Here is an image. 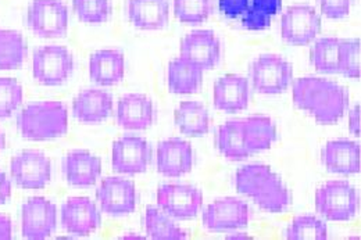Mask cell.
Wrapping results in <instances>:
<instances>
[{"label": "cell", "instance_id": "6da1fadb", "mask_svg": "<svg viewBox=\"0 0 361 240\" xmlns=\"http://www.w3.org/2000/svg\"><path fill=\"white\" fill-rule=\"evenodd\" d=\"M276 141V128L267 115H250L226 121L217 131V149L231 161H242L253 153L270 149Z\"/></svg>", "mask_w": 361, "mask_h": 240}, {"label": "cell", "instance_id": "7a4b0ae2", "mask_svg": "<svg viewBox=\"0 0 361 240\" xmlns=\"http://www.w3.org/2000/svg\"><path fill=\"white\" fill-rule=\"evenodd\" d=\"M296 108L313 115L318 124L338 122L349 107V94L342 85L318 77H303L292 88Z\"/></svg>", "mask_w": 361, "mask_h": 240}, {"label": "cell", "instance_id": "3957f363", "mask_svg": "<svg viewBox=\"0 0 361 240\" xmlns=\"http://www.w3.org/2000/svg\"><path fill=\"white\" fill-rule=\"evenodd\" d=\"M235 188L267 213H283L290 206L288 187L266 164L255 163L240 167L235 174Z\"/></svg>", "mask_w": 361, "mask_h": 240}, {"label": "cell", "instance_id": "277c9868", "mask_svg": "<svg viewBox=\"0 0 361 240\" xmlns=\"http://www.w3.org/2000/svg\"><path fill=\"white\" fill-rule=\"evenodd\" d=\"M17 130L27 141L61 138L68 131L67 107L56 100L30 103L17 114Z\"/></svg>", "mask_w": 361, "mask_h": 240}, {"label": "cell", "instance_id": "5b68a950", "mask_svg": "<svg viewBox=\"0 0 361 240\" xmlns=\"http://www.w3.org/2000/svg\"><path fill=\"white\" fill-rule=\"evenodd\" d=\"M316 208L328 221H350L359 211V194L348 181H328L316 191Z\"/></svg>", "mask_w": 361, "mask_h": 240}, {"label": "cell", "instance_id": "8992f818", "mask_svg": "<svg viewBox=\"0 0 361 240\" xmlns=\"http://www.w3.org/2000/svg\"><path fill=\"white\" fill-rule=\"evenodd\" d=\"M219 8L245 30L264 31L282 10V0H219Z\"/></svg>", "mask_w": 361, "mask_h": 240}, {"label": "cell", "instance_id": "52a82bcc", "mask_svg": "<svg viewBox=\"0 0 361 240\" xmlns=\"http://www.w3.org/2000/svg\"><path fill=\"white\" fill-rule=\"evenodd\" d=\"M252 87L262 95L286 92L293 81V68L278 54H262L250 65Z\"/></svg>", "mask_w": 361, "mask_h": 240}, {"label": "cell", "instance_id": "ba28073f", "mask_svg": "<svg viewBox=\"0 0 361 240\" xmlns=\"http://www.w3.org/2000/svg\"><path fill=\"white\" fill-rule=\"evenodd\" d=\"M74 71L73 53L64 46L47 45L34 51L32 75L45 87H59L70 80Z\"/></svg>", "mask_w": 361, "mask_h": 240}, {"label": "cell", "instance_id": "9c48e42d", "mask_svg": "<svg viewBox=\"0 0 361 240\" xmlns=\"http://www.w3.org/2000/svg\"><path fill=\"white\" fill-rule=\"evenodd\" d=\"M68 18V8L63 0H32L27 10L28 28L47 39L64 37Z\"/></svg>", "mask_w": 361, "mask_h": 240}, {"label": "cell", "instance_id": "30bf717a", "mask_svg": "<svg viewBox=\"0 0 361 240\" xmlns=\"http://www.w3.org/2000/svg\"><path fill=\"white\" fill-rule=\"evenodd\" d=\"M321 31V17L309 4H295L283 11L281 18V37L293 46L312 44Z\"/></svg>", "mask_w": 361, "mask_h": 240}, {"label": "cell", "instance_id": "8fae6325", "mask_svg": "<svg viewBox=\"0 0 361 240\" xmlns=\"http://www.w3.org/2000/svg\"><path fill=\"white\" fill-rule=\"evenodd\" d=\"M10 174L18 188L39 191L51 179V164L45 153L24 150L11 158Z\"/></svg>", "mask_w": 361, "mask_h": 240}, {"label": "cell", "instance_id": "7c38bea8", "mask_svg": "<svg viewBox=\"0 0 361 240\" xmlns=\"http://www.w3.org/2000/svg\"><path fill=\"white\" fill-rule=\"evenodd\" d=\"M202 221L203 227L212 232L239 231L249 225L250 208L236 197L219 198L204 208Z\"/></svg>", "mask_w": 361, "mask_h": 240}, {"label": "cell", "instance_id": "4fadbf2b", "mask_svg": "<svg viewBox=\"0 0 361 240\" xmlns=\"http://www.w3.org/2000/svg\"><path fill=\"white\" fill-rule=\"evenodd\" d=\"M157 206L176 220H192L202 210L203 193L186 184H163L157 191Z\"/></svg>", "mask_w": 361, "mask_h": 240}, {"label": "cell", "instance_id": "5bb4252c", "mask_svg": "<svg viewBox=\"0 0 361 240\" xmlns=\"http://www.w3.org/2000/svg\"><path fill=\"white\" fill-rule=\"evenodd\" d=\"M152 146L140 137H121L113 144L111 167L116 172L136 175L145 172L152 161Z\"/></svg>", "mask_w": 361, "mask_h": 240}, {"label": "cell", "instance_id": "9a60e30c", "mask_svg": "<svg viewBox=\"0 0 361 240\" xmlns=\"http://www.w3.org/2000/svg\"><path fill=\"white\" fill-rule=\"evenodd\" d=\"M57 227L56 204L45 197H31L21 207V232L25 239H47Z\"/></svg>", "mask_w": 361, "mask_h": 240}, {"label": "cell", "instance_id": "2e32d148", "mask_svg": "<svg viewBox=\"0 0 361 240\" xmlns=\"http://www.w3.org/2000/svg\"><path fill=\"white\" fill-rule=\"evenodd\" d=\"M96 198L103 213L113 217L128 215L136 208L135 184L121 177H107L97 188Z\"/></svg>", "mask_w": 361, "mask_h": 240}, {"label": "cell", "instance_id": "e0dca14e", "mask_svg": "<svg viewBox=\"0 0 361 240\" xmlns=\"http://www.w3.org/2000/svg\"><path fill=\"white\" fill-rule=\"evenodd\" d=\"M61 227L74 236H90L102 225V215L90 197H70L61 206Z\"/></svg>", "mask_w": 361, "mask_h": 240}, {"label": "cell", "instance_id": "ac0fdd59", "mask_svg": "<svg viewBox=\"0 0 361 240\" xmlns=\"http://www.w3.org/2000/svg\"><path fill=\"white\" fill-rule=\"evenodd\" d=\"M180 57L197 64L203 71L216 68L221 61V42L213 31L200 30L188 34L180 42Z\"/></svg>", "mask_w": 361, "mask_h": 240}, {"label": "cell", "instance_id": "d6986e66", "mask_svg": "<svg viewBox=\"0 0 361 240\" xmlns=\"http://www.w3.org/2000/svg\"><path fill=\"white\" fill-rule=\"evenodd\" d=\"M157 171L167 178H180L192 171V146L180 138H170L157 146Z\"/></svg>", "mask_w": 361, "mask_h": 240}, {"label": "cell", "instance_id": "ffe728a7", "mask_svg": "<svg viewBox=\"0 0 361 240\" xmlns=\"http://www.w3.org/2000/svg\"><path fill=\"white\" fill-rule=\"evenodd\" d=\"M61 172L70 185L90 188L102 174V161L87 150H73L63 158Z\"/></svg>", "mask_w": 361, "mask_h": 240}, {"label": "cell", "instance_id": "44dd1931", "mask_svg": "<svg viewBox=\"0 0 361 240\" xmlns=\"http://www.w3.org/2000/svg\"><path fill=\"white\" fill-rule=\"evenodd\" d=\"M117 124L127 131H143L154 122V107L150 97L128 94L121 97L116 111Z\"/></svg>", "mask_w": 361, "mask_h": 240}, {"label": "cell", "instance_id": "7402d4cb", "mask_svg": "<svg viewBox=\"0 0 361 240\" xmlns=\"http://www.w3.org/2000/svg\"><path fill=\"white\" fill-rule=\"evenodd\" d=\"M324 167L339 175H355L360 172V144L349 139L329 141L321 151Z\"/></svg>", "mask_w": 361, "mask_h": 240}, {"label": "cell", "instance_id": "603a6c76", "mask_svg": "<svg viewBox=\"0 0 361 240\" xmlns=\"http://www.w3.org/2000/svg\"><path fill=\"white\" fill-rule=\"evenodd\" d=\"M214 107L224 113H239L247 108L250 101V85L247 78L228 74L214 84Z\"/></svg>", "mask_w": 361, "mask_h": 240}, {"label": "cell", "instance_id": "cb8c5ba5", "mask_svg": "<svg viewBox=\"0 0 361 240\" xmlns=\"http://www.w3.org/2000/svg\"><path fill=\"white\" fill-rule=\"evenodd\" d=\"M126 58L120 50L103 49L90 58V80L100 87H114L124 80Z\"/></svg>", "mask_w": 361, "mask_h": 240}, {"label": "cell", "instance_id": "d4e9b609", "mask_svg": "<svg viewBox=\"0 0 361 240\" xmlns=\"http://www.w3.org/2000/svg\"><path fill=\"white\" fill-rule=\"evenodd\" d=\"M127 13L137 30L157 31L169 24L170 4L169 0H130Z\"/></svg>", "mask_w": 361, "mask_h": 240}, {"label": "cell", "instance_id": "484cf974", "mask_svg": "<svg viewBox=\"0 0 361 240\" xmlns=\"http://www.w3.org/2000/svg\"><path fill=\"white\" fill-rule=\"evenodd\" d=\"M113 96L102 89H85L73 101V114L82 124H99L110 117Z\"/></svg>", "mask_w": 361, "mask_h": 240}, {"label": "cell", "instance_id": "4316f807", "mask_svg": "<svg viewBox=\"0 0 361 240\" xmlns=\"http://www.w3.org/2000/svg\"><path fill=\"white\" fill-rule=\"evenodd\" d=\"M167 77L170 92L174 95L197 94L203 84V70L180 56L171 60Z\"/></svg>", "mask_w": 361, "mask_h": 240}, {"label": "cell", "instance_id": "83f0119b", "mask_svg": "<svg viewBox=\"0 0 361 240\" xmlns=\"http://www.w3.org/2000/svg\"><path fill=\"white\" fill-rule=\"evenodd\" d=\"M176 125L180 132L190 138H200L210 131L209 110L199 101H182L174 114Z\"/></svg>", "mask_w": 361, "mask_h": 240}, {"label": "cell", "instance_id": "f1b7e54d", "mask_svg": "<svg viewBox=\"0 0 361 240\" xmlns=\"http://www.w3.org/2000/svg\"><path fill=\"white\" fill-rule=\"evenodd\" d=\"M143 225L150 239L154 240H183L188 235L183 229L176 225V222L163 213L159 207L149 206L143 215Z\"/></svg>", "mask_w": 361, "mask_h": 240}, {"label": "cell", "instance_id": "f546056e", "mask_svg": "<svg viewBox=\"0 0 361 240\" xmlns=\"http://www.w3.org/2000/svg\"><path fill=\"white\" fill-rule=\"evenodd\" d=\"M28 56L25 38L11 30L0 28V70L20 68Z\"/></svg>", "mask_w": 361, "mask_h": 240}, {"label": "cell", "instance_id": "4dcf8cb0", "mask_svg": "<svg viewBox=\"0 0 361 240\" xmlns=\"http://www.w3.org/2000/svg\"><path fill=\"white\" fill-rule=\"evenodd\" d=\"M341 45L339 38H321L312 50V63L318 72L341 74Z\"/></svg>", "mask_w": 361, "mask_h": 240}, {"label": "cell", "instance_id": "1f68e13d", "mask_svg": "<svg viewBox=\"0 0 361 240\" xmlns=\"http://www.w3.org/2000/svg\"><path fill=\"white\" fill-rule=\"evenodd\" d=\"M285 238L289 240L328 239V227L314 215H298L286 229Z\"/></svg>", "mask_w": 361, "mask_h": 240}, {"label": "cell", "instance_id": "d6a6232c", "mask_svg": "<svg viewBox=\"0 0 361 240\" xmlns=\"http://www.w3.org/2000/svg\"><path fill=\"white\" fill-rule=\"evenodd\" d=\"M174 13L182 24H203L213 13L212 0H174Z\"/></svg>", "mask_w": 361, "mask_h": 240}, {"label": "cell", "instance_id": "836d02e7", "mask_svg": "<svg viewBox=\"0 0 361 240\" xmlns=\"http://www.w3.org/2000/svg\"><path fill=\"white\" fill-rule=\"evenodd\" d=\"M73 7L78 18L90 25L106 23L111 14L110 0H73Z\"/></svg>", "mask_w": 361, "mask_h": 240}, {"label": "cell", "instance_id": "e575fe53", "mask_svg": "<svg viewBox=\"0 0 361 240\" xmlns=\"http://www.w3.org/2000/svg\"><path fill=\"white\" fill-rule=\"evenodd\" d=\"M24 100L23 85L14 80L1 77L0 78V118L11 117Z\"/></svg>", "mask_w": 361, "mask_h": 240}, {"label": "cell", "instance_id": "d590c367", "mask_svg": "<svg viewBox=\"0 0 361 240\" xmlns=\"http://www.w3.org/2000/svg\"><path fill=\"white\" fill-rule=\"evenodd\" d=\"M341 74L348 78H360V41L342 39L341 45Z\"/></svg>", "mask_w": 361, "mask_h": 240}, {"label": "cell", "instance_id": "8d00e7d4", "mask_svg": "<svg viewBox=\"0 0 361 240\" xmlns=\"http://www.w3.org/2000/svg\"><path fill=\"white\" fill-rule=\"evenodd\" d=\"M319 8L326 18L342 20L350 11L352 0H318Z\"/></svg>", "mask_w": 361, "mask_h": 240}, {"label": "cell", "instance_id": "74e56055", "mask_svg": "<svg viewBox=\"0 0 361 240\" xmlns=\"http://www.w3.org/2000/svg\"><path fill=\"white\" fill-rule=\"evenodd\" d=\"M349 131L355 137H360V106L356 104L349 111Z\"/></svg>", "mask_w": 361, "mask_h": 240}, {"label": "cell", "instance_id": "f35d334b", "mask_svg": "<svg viewBox=\"0 0 361 240\" xmlns=\"http://www.w3.org/2000/svg\"><path fill=\"white\" fill-rule=\"evenodd\" d=\"M11 197V182L7 175L0 171V204H4Z\"/></svg>", "mask_w": 361, "mask_h": 240}, {"label": "cell", "instance_id": "ab89813d", "mask_svg": "<svg viewBox=\"0 0 361 240\" xmlns=\"http://www.w3.org/2000/svg\"><path fill=\"white\" fill-rule=\"evenodd\" d=\"M13 238V225L7 215L0 214V240H10Z\"/></svg>", "mask_w": 361, "mask_h": 240}, {"label": "cell", "instance_id": "60d3db41", "mask_svg": "<svg viewBox=\"0 0 361 240\" xmlns=\"http://www.w3.org/2000/svg\"><path fill=\"white\" fill-rule=\"evenodd\" d=\"M233 232V231H232ZM226 239L236 240V239H252L249 235L242 234V232H233L232 235H228Z\"/></svg>", "mask_w": 361, "mask_h": 240}, {"label": "cell", "instance_id": "b9f144b4", "mask_svg": "<svg viewBox=\"0 0 361 240\" xmlns=\"http://www.w3.org/2000/svg\"><path fill=\"white\" fill-rule=\"evenodd\" d=\"M4 146H6V138H4V134H3V131H1V128H0V153L3 151Z\"/></svg>", "mask_w": 361, "mask_h": 240}, {"label": "cell", "instance_id": "7bdbcfd3", "mask_svg": "<svg viewBox=\"0 0 361 240\" xmlns=\"http://www.w3.org/2000/svg\"><path fill=\"white\" fill-rule=\"evenodd\" d=\"M123 239H143V236H139V235H124Z\"/></svg>", "mask_w": 361, "mask_h": 240}]
</instances>
